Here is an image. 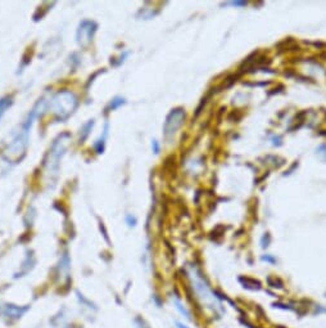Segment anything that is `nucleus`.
<instances>
[{"label": "nucleus", "instance_id": "f257e3e1", "mask_svg": "<svg viewBox=\"0 0 326 328\" xmlns=\"http://www.w3.org/2000/svg\"><path fill=\"white\" fill-rule=\"evenodd\" d=\"M77 106V98L68 90L59 91L51 99V110L61 120H65L75 111Z\"/></svg>", "mask_w": 326, "mask_h": 328}, {"label": "nucleus", "instance_id": "f03ea898", "mask_svg": "<svg viewBox=\"0 0 326 328\" xmlns=\"http://www.w3.org/2000/svg\"><path fill=\"white\" fill-rule=\"evenodd\" d=\"M68 138H70L68 134H63V135H61L56 142H54L53 147H51L50 151H49V155H48L49 159L45 161L46 173L57 174L59 160H61V157L63 156L66 147H67L68 145Z\"/></svg>", "mask_w": 326, "mask_h": 328}, {"label": "nucleus", "instance_id": "7ed1b4c3", "mask_svg": "<svg viewBox=\"0 0 326 328\" xmlns=\"http://www.w3.org/2000/svg\"><path fill=\"white\" fill-rule=\"evenodd\" d=\"M189 275H190L191 282H193V289L195 290V294L198 295V297H199L203 303L207 304V305H208L209 303H212V305H213L214 301H216V297L213 296L208 285L204 283V280L200 277L199 273L195 272L194 269H191V272L189 273Z\"/></svg>", "mask_w": 326, "mask_h": 328}, {"label": "nucleus", "instance_id": "20e7f679", "mask_svg": "<svg viewBox=\"0 0 326 328\" xmlns=\"http://www.w3.org/2000/svg\"><path fill=\"white\" fill-rule=\"evenodd\" d=\"M185 117V113L183 110H174L167 117L166 122H165V135L166 138H170V135L176 133V130L181 126Z\"/></svg>", "mask_w": 326, "mask_h": 328}, {"label": "nucleus", "instance_id": "39448f33", "mask_svg": "<svg viewBox=\"0 0 326 328\" xmlns=\"http://www.w3.org/2000/svg\"><path fill=\"white\" fill-rule=\"evenodd\" d=\"M30 309V306H20L14 305V304H3L0 305V314L6 317L7 319L17 320L22 318Z\"/></svg>", "mask_w": 326, "mask_h": 328}, {"label": "nucleus", "instance_id": "423d86ee", "mask_svg": "<svg viewBox=\"0 0 326 328\" xmlns=\"http://www.w3.org/2000/svg\"><path fill=\"white\" fill-rule=\"evenodd\" d=\"M96 31V25L91 21H84V22L80 25L79 31H77V41L81 44V45H87L89 42L93 39L94 32Z\"/></svg>", "mask_w": 326, "mask_h": 328}, {"label": "nucleus", "instance_id": "0eeeda50", "mask_svg": "<svg viewBox=\"0 0 326 328\" xmlns=\"http://www.w3.org/2000/svg\"><path fill=\"white\" fill-rule=\"evenodd\" d=\"M172 301H174L175 308L177 309V311H179V313H180L181 315H184V317H185L186 319H191L190 311H189L188 309L185 308V305H184V304L181 303L180 299H177V297H175V299H172Z\"/></svg>", "mask_w": 326, "mask_h": 328}, {"label": "nucleus", "instance_id": "6e6552de", "mask_svg": "<svg viewBox=\"0 0 326 328\" xmlns=\"http://www.w3.org/2000/svg\"><path fill=\"white\" fill-rule=\"evenodd\" d=\"M11 103H12V101H11V98H8V97L0 99V119L3 117V115L6 113V111L8 110V107L11 106Z\"/></svg>", "mask_w": 326, "mask_h": 328}, {"label": "nucleus", "instance_id": "1a4fd4ad", "mask_svg": "<svg viewBox=\"0 0 326 328\" xmlns=\"http://www.w3.org/2000/svg\"><path fill=\"white\" fill-rule=\"evenodd\" d=\"M125 103V101L124 99H121V98H116V99H113L112 102H111V105H110V107L112 108H117L118 106H121V105H124Z\"/></svg>", "mask_w": 326, "mask_h": 328}, {"label": "nucleus", "instance_id": "9d476101", "mask_svg": "<svg viewBox=\"0 0 326 328\" xmlns=\"http://www.w3.org/2000/svg\"><path fill=\"white\" fill-rule=\"evenodd\" d=\"M126 220H127V223H129L130 226H134V225H135V223H136V219L132 218L131 215H127Z\"/></svg>", "mask_w": 326, "mask_h": 328}, {"label": "nucleus", "instance_id": "9b49d317", "mask_svg": "<svg viewBox=\"0 0 326 328\" xmlns=\"http://www.w3.org/2000/svg\"><path fill=\"white\" fill-rule=\"evenodd\" d=\"M153 150H154L155 153L159 152V146H158L157 140H153Z\"/></svg>", "mask_w": 326, "mask_h": 328}, {"label": "nucleus", "instance_id": "f8f14e48", "mask_svg": "<svg viewBox=\"0 0 326 328\" xmlns=\"http://www.w3.org/2000/svg\"><path fill=\"white\" fill-rule=\"evenodd\" d=\"M176 328H189V327L186 324H184V323L176 322Z\"/></svg>", "mask_w": 326, "mask_h": 328}, {"label": "nucleus", "instance_id": "ddd939ff", "mask_svg": "<svg viewBox=\"0 0 326 328\" xmlns=\"http://www.w3.org/2000/svg\"><path fill=\"white\" fill-rule=\"evenodd\" d=\"M73 328H80V327H73Z\"/></svg>", "mask_w": 326, "mask_h": 328}]
</instances>
